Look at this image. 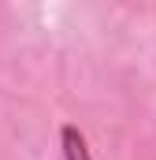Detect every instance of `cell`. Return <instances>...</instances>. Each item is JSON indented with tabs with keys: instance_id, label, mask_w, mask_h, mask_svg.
<instances>
[{
	"instance_id": "obj_1",
	"label": "cell",
	"mask_w": 156,
	"mask_h": 160,
	"mask_svg": "<svg viewBox=\"0 0 156 160\" xmlns=\"http://www.w3.org/2000/svg\"><path fill=\"white\" fill-rule=\"evenodd\" d=\"M60 145H63V160H93V157H89L85 134H82L78 127H71V123L60 130Z\"/></svg>"
}]
</instances>
